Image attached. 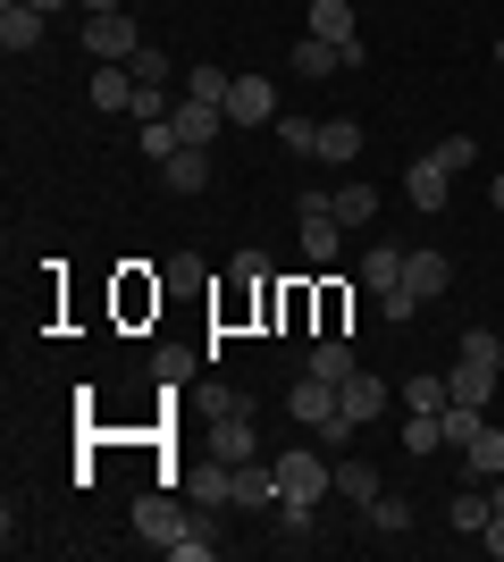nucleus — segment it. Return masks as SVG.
<instances>
[{
	"mask_svg": "<svg viewBox=\"0 0 504 562\" xmlns=\"http://www.w3.org/2000/svg\"><path fill=\"white\" fill-rule=\"evenodd\" d=\"M429 160L446 168V177H462V168L480 160V135H437V143H429Z\"/></svg>",
	"mask_w": 504,
	"mask_h": 562,
	"instance_id": "c85d7f7f",
	"label": "nucleus"
},
{
	"mask_svg": "<svg viewBox=\"0 0 504 562\" xmlns=\"http://www.w3.org/2000/svg\"><path fill=\"white\" fill-rule=\"evenodd\" d=\"M462 352L488 361V370H504V336H488V328H462Z\"/></svg>",
	"mask_w": 504,
	"mask_h": 562,
	"instance_id": "f704fd0d",
	"label": "nucleus"
},
{
	"mask_svg": "<svg viewBox=\"0 0 504 562\" xmlns=\"http://www.w3.org/2000/svg\"><path fill=\"white\" fill-rule=\"evenodd\" d=\"M76 9H85V18H93V9H126V0H76Z\"/></svg>",
	"mask_w": 504,
	"mask_h": 562,
	"instance_id": "ea45409f",
	"label": "nucleus"
},
{
	"mask_svg": "<svg viewBox=\"0 0 504 562\" xmlns=\"http://www.w3.org/2000/svg\"><path fill=\"white\" fill-rule=\"evenodd\" d=\"M480 546H488V554L504 562V513H496V520H488V529H480Z\"/></svg>",
	"mask_w": 504,
	"mask_h": 562,
	"instance_id": "4c0bfd02",
	"label": "nucleus"
},
{
	"mask_svg": "<svg viewBox=\"0 0 504 562\" xmlns=\"http://www.w3.org/2000/svg\"><path fill=\"white\" fill-rule=\"evenodd\" d=\"M287 412H294L303 428H328V420H336V386H328V378H312V370H303V378L287 386Z\"/></svg>",
	"mask_w": 504,
	"mask_h": 562,
	"instance_id": "9d476101",
	"label": "nucleus"
},
{
	"mask_svg": "<svg viewBox=\"0 0 504 562\" xmlns=\"http://www.w3.org/2000/svg\"><path fill=\"white\" fill-rule=\"evenodd\" d=\"M236 504H278V462H269V470L236 462Z\"/></svg>",
	"mask_w": 504,
	"mask_h": 562,
	"instance_id": "7c9ffc66",
	"label": "nucleus"
},
{
	"mask_svg": "<svg viewBox=\"0 0 504 562\" xmlns=\"http://www.w3.org/2000/svg\"><path fill=\"white\" fill-rule=\"evenodd\" d=\"M361 520H370L379 538H404V529H412V504H404V495H379V504H361Z\"/></svg>",
	"mask_w": 504,
	"mask_h": 562,
	"instance_id": "bb28decb",
	"label": "nucleus"
},
{
	"mask_svg": "<svg viewBox=\"0 0 504 562\" xmlns=\"http://www.w3.org/2000/svg\"><path fill=\"white\" fill-rule=\"evenodd\" d=\"M186 529H193V520H186V504H177V495H135V538H144L152 554H168Z\"/></svg>",
	"mask_w": 504,
	"mask_h": 562,
	"instance_id": "7ed1b4c3",
	"label": "nucleus"
},
{
	"mask_svg": "<svg viewBox=\"0 0 504 562\" xmlns=\"http://www.w3.org/2000/svg\"><path fill=\"white\" fill-rule=\"evenodd\" d=\"M227 126H278V85L269 76H236L227 85Z\"/></svg>",
	"mask_w": 504,
	"mask_h": 562,
	"instance_id": "39448f33",
	"label": "nucleus"
},
{
	"mask_svg": "<svg viewBox=\"0 0 504 562\" xmlns=\"http://www.w3.org/2000/svg\"><path fill=\"white\" fill-rule=\"evenodd\" d=\"M488 202H496V211H504V168H496V177H488Z\"/></svg>",
	"mask_w": 504,
	"mask_h": 562,
	"instance_id": "58836bf2",
	"label": "nucleus"
},
{
	"mask_svg": "<svg viewBox=\"0 0 504 562\" xmlns=\"http://www.w3.org/2000/svg\"><path fill=\"white\" fill-rule=\"evenodd\" d=\"M160 186L168 193H211V143H186V151L160 168Z\"/></svg>",
	"mask_w": 504,
	"mask_h": 562,
	"instance_id": "2eb2a0df",
	"label": "nucleus"
},
{
	"mask_svg": "<svg viewBox=\"0 0 504 562\" xmlns=\"http://www.w3.org/2000/svg\"><path fill=\"white\" fill-rule=\"evenodd\" d=\"M404 193L421 202V211H446V202H455V177H446V168H437L429 151H412V168H404Z\"/></svg>",
	"mask_w": 504,
	"mask_h": 562,
	"instance_id": "ddd939ff",
	"label": "nucleus"
},
{
	"mask_svg": "<svg viewBox=\"0 0 504 562\" xmlns=\"http://www.w3.org/2000/svg\"><path fill=\"white\" fill-rule=\"evenodd\" d=\"M446 520H455L462 538H480L488 520H496V495H488V487H480V479H471V487H462V495H455V504H446Z\"/></svg>",
	"mask_w": 504,
	"mask_h": 562,
	"instance_id": "6ab92c4d",
	"label": "nucleus"
},
{
	"mask_svg": "<svg viewBox=\"0 0 504 562\" xmlns=\"http://www.w3.org/2000/svg\"><path fill=\"white\" fill-rule=\"evenodd\" d=\"M404 453H446V412H404Z\"/></svg>",
	"mask_w": 504,
	"mask_h": 562,
	"instance_id": "4be33fe9",
	"label": "nucleus"
},
{
	"mask_svg": "<svg viewBox=\"0 0 504 562\" xmlns=\"http://www.w3.org/2000/svg\"><path fill=\"white\" fill-rule=\"evenodd\" d=\"M496 68H504V34H496Z\"/></svg>",
	"mask_w": 504,
	"mask_h": 562,
	"instance_id": "a19ab883",
	"label": "nucleus"
},
{
	"mask_svg": "<svg viewBox=\"0 0 504 562\" xmlns=\"http://www.w3.org/2000/svg\"><path fill=\"white\" fill-rule=\"evenodd\" d=\"M303 9H312V0H303Z\"/></svg>",
	"mask_w": 504,
	"mask_h": 562,
	"instance_id": "37998d69",
	"label": "nucleus"
},
{
	"mask_svg": "<svg viewBox=\"0 0 504 562\" xmlns=\"http://www.w3.org/2000/svg\"><path fill=\"white\" fill-rule=\"evenodd\" d=\"M379 311H387V319H395V328H404V319H421V303H412V285H395V294H379Z\"/></svg>",
	"mask_w": 504,
	"mask_h": 562,
	"instance_id": "e433bc0d",
	"label": "nucleus"
},
{
	"mask_svg": "<svg viewBox=\"0 0 504 562\" xmlns=\"http://www.w3.org/2000/svg\"><path fill=\"white\" fill-rule=\"evenodd\" d=\"M135 143H144V160H152V168H168V160H177V151H186V135H177L168 117H152V126H144V135H135Z\"/></svg>",
	"mask_w": 504,
	"mask_h": 562,
	"instance_id": "2f4dec72",
	"label": "nucleus"
},
{
	"mask_svg": "<svg viewBox=\"0 0 504 562\" xmlns=\"http://www.w3.org/2000/svg\"><path fill=\"white\" fill-rule=\"evenodd\" d=\"M126 68L144 76V85H168V76H177V68H168V50H160V43H144V50H135V59H126Z\"/></svg>",
	"mask_w": 504,
	"mask_h": 562,
	"instance_id": "72a5a7b5",
	"label": "nucleus"
},
{
	"mask_svg": "<svg viewBox=\"0 0 504 562\" xmlns=\"http://www.w3.org/2000/svg\"><path fill=\"white\" fill-rule=\"evenodd\" d=\"M135 50H144V34H135L126 9H93L85 18V59H135Z\"/></svg>",
	"mask_w": 504,
	"mask_h": 562,
	"instance_id": "20e7f679",
	"label": "nucleus"
},
{
	"mask_svg": "<svg viewBox=\"0 0 504 562\" xmlns=\"http://www.w3.org/2000/svg\"><path fill=\"white\" fill-rule=\"evenodd\" d=\"M85 93H93V110L126 117V110H135V68H126V59H93V76H85Z\"/></svg>",
	"mask_w": 504,
	"mask_h": 562,
	"instance_id": "423d86ee",
	"label": "nucleus"
},
{
	"mask_svg": "<svg viewBox=\"0 0 504 562\" xmlns=\"http://www.w3.org/2000/svg\"><path fill=\"white\" fill-rule=\"evenodd\" d=\"M320 160H336V168L361 160V126L354 117H320Z\"/></svg>",
	"mask_w": 504,
	"mask_h": 562,
	"instance_id": "aec40b11",
	"label": "nucleus"
},
{
	"mask_svg": "<svg viewBox=\"0 0 504 562\" xmlns=\"http://www.w3.org/2000/svg\"><path fill=\"white\" fill-rule=\"evenodd\" d=\"M404 285H412V303H437V294L455 285V260L421 244V252H404Z\"/></svg>",
	"mask_w": 504,
	"mask_h": 562,
	"instance_id": "6e6552de",
	"label": "nucleus"
},
{
	"mask_svg": "<svg viewBox=\"0 0 504 562\" xmlns=\"http://www.w3.org/2000/svg\"><path fill=\"white\" fill-rule=\"evenodd\" d=\"M336 495L361 513V504H379V495H387V479H379L370 462H336Z\"/></svg>",
	"mask_w": 504,
	"mask_h": 562,
	"instance_id": "412c9836",
	"label": "nucleus"
},
{
	"mask_svg": "<svg viewBox=\"0 0 504 562\" xmlns=\"http://www.w3.org/2000/svg\"><path fill=\"white\" fill-rule=\"evenodd\" d=\"M168 554H177V562H211V554H219V538H211V529H186V538L168 546Z\"/></svg>",
	"mask_w": 504,
	"mask_h": 562,
	"instance_id": "c9c22d12",
	"label": "nucleus"
},
{
	"mask_svg": "<svg viewBox=\"0 0 504 562\" xmlns=\"http://www.w3.org/2000/svg\"><path fill=\"white\" fill-rule=\"evenodd\" d=\"M320 495H336L328 453H278V504H320Z\"/></svg>",
	"mask_w": 504,
	"mask_h": 562,
	"instance_id": "f03ea898",
	"label": "nucleus"
},
{
	"mask_svg": "<svg viewBox=\"0 0 504 562\" xmlns=\"http://www.w3.org/2000/svg\"><path fill=\"white\" fill-rule=\"evenodd\" d=\"M211 453H219V462H253V453H261L253 412H219V420H211Z\"/></svg>",
	"mask_w": 504,
	"mask_h": 562,
	"instance_id": "4468645a",
	"label": "nucleus"
},
{
	"mask_svg": "<svg viewBox=\"0 0 504 562\" xmlns=\"http://www.w3.org/2000/svg\"><path fill=\"white\" fill-rule=\"evenodd\" d=\"M336 68H354L336 43H320V34H303V43H294V76H336Z\"/></svg>",
	"mask_w": 504,
	"mask_h": 562,
	"instance_id": "393cba45",
	"label": "nucleus"
},
{
	"mask_svg": "<svg viewBox=\"0 0 504 562\" xmlns=\"http://www.w3.org/2000/svg\"><path fill=\"white\" fill-rule=\"evenodd\" d=\"M395 403H404V412H446L455 395H446V378H437V370H421V378H412V386H404Z\"/></svg>",
	"mask_w": 504,
	"mask_h": 562,
	"instance_id": "c756f323",
	"label": "nucleus"
},
{
	"mask_svg": "<svg viewBox=\"0 0 504 562\" xmlns=\"http://www.w3.org/2000/svg\"><path fill=\"white\" fill-rule=\"evenodd\" d=\"M186 504H236V462L202 453V462L186 470Z\"/></svg>",
	"mask_w": 504,
	"mask_h": 562,
	"instance_id": "1a4fd4ad",
	"label": "nucleus"
},
{
	"mask_svg": "<svg viewBox=\"0 0 504 562\" xmlns=\"http://www.w3.org/2000/svg\"><path fill=\"white\" fill-rule=\"evenodd\" d=\"M462 479H504V428H480V437H471V446H462Z\"/></svg>",
	"mask_w": 504,
	"mask_h": 562,
	"instance_id": "a211bd4d",
	"label": "nucleus"
},
{
	"mask_svg": "<svg viewBox=\"0 0 504 562\" xmlns=\"http://www.w3.org/2000/svg\"><path fill=\"white\" fill-rule=\"evenodd\" d=\"M496 378H504V370H488V361H471V352H462L455 370H446V395H455V403H480V412H488V395H496Z\"/></svg>",
	"mask_w": 504,
	"mask_h": 562,
	"instance_id": "dca6fc26",
	"label": "nucleus"
},
{
	"mask_svg": "<svg viewBox=\"0 0 504 562\" xmlns=\"http://www.w3.org/2000/svg\"><path fill=\"white\" fill-rule=\"evenodd\" d=\"M496 160H504V135H496Z\"/></svg>",
	"mask_w": 504,
	"mask_h": 562,
	"instance_id": "79ce46f5",
	"label": "nucleus"
},
{
	"mask_svg": "<svg viewBox=\"0 0 504 562\" xmlns=\"http://www.w3.org/2000/svg\"><path fill=\"white\" fill-rule=\"evenodd\" d=\"M480 428H488V412H480V403H446V453H462L471 437H480Z\"/></svg>",
	"mask_w": 504,
	"mask_h": 562,
	"instance_id": "cd10ccee",
	"label": "nucleus"
},
{
	"mask_svg": "<svg viewBox=\"0 0 504 562\" xmlns=\"http://www.w3.org/2000/svg\"><path fill=\"white\" fill-rule=\"evenodd\" d=\"M361 361H354V345H345V336H320L312 345V378H328V386H345V378H354Z\"/></svg>",
	"mask_w": 504,
	"mask_h": 562,
	"instance_id": "5701e85b",
	"label": "nucleus"
},
{
	"mask_svg": "<svg viewBox=\"0 0 504 562\" xmlns=\"http://www.w3.org/2000/svg\"><path fill=\"white\" fill-rule=\"evenodd\" d=\"M43 9H25V0H0V50L9 59H25V50H43Z\"/></svg>",
	"mask_w": 504,
	"mask_h": 562,
	"instance_id": "0eeeda50",
	"label": "nucleus"
},
{
	"mask_svg": "<svg viewBox=\"0 0 504 562\" xmlns=\"http://www.w3.org/2000/svg\"><path fill=\"white\" fill-rule=\"evenodd\" d=\"M269 135H278V143H287V151H294V160H320V117H278V126H269Z\"/></svg>",
	"mask_w": 504,
	"mask_h": 562,
	"instance_id": "a878e982",
	"label": "nucleus"
},
{
	"mask_svg": "<svg viewBox=\"0 0 504 562\" xmlns=\"http://www.w3.org/2000/svg\"><path fill=\"white\" fill-rule=\"evenodd\" d=\"M387 412H395V386H387L379 370H354L345 386H336V420L320 428V437H328V446H354V428L387 420Z\"/></svg>",
	"mask_w": 504,
	"mask_h": 562,
	"instance_id": "f257e3e1",
	"label": "nucleus"
},
{
	"mask_svg": "<svg viewBox=\"0 0 504 562\" xmlns=\"http://www.w3.org/2000/svg\"><path fill=\"white\" fill-rule=\"evenodd\" d=\"M168 126H177L186 143H219V126H227V101H193V93H177Z\"/></svg>",
	"mask_w": 504,
	"mask_h": 562,
	"instance_id": "9b49d317",
	"label": "nucleus"
},
{
	"mask_svg": "<svg viewBox=\"0 0 504 562\" xmlns=\"http://www.w3.org/2000/svg\"><path fill=\"white\" fill-rule=\"evenodd\" d=\"M303 218V260H336L345 252V218L336 211H294Z\"/></svg>",
	"mask_w": 504,
	"mask_h": 562,
	"instance_id": "f3484780",
	"label": "nucleus"
},
{
	"mask_svg": "<svg viewBox=\"0 0 504 562\" xmlns=\"http://www.w3.org/2000/svg\"><path fill=\"white\" fill-rule=\"evenodd\" d=\"M354 278H361V294H370V303H379V294H395V285H404V244H370Z\"/></svg>",
	"mask_w": 504,
	"mask_h": 562,
	"instance_id": "f8f14e48",
	"label": "nucleus"
},
{
	"mask_svg": "<svg viewBox=\"0 0 504 562\" xmlns=\"http://www.w3.org/2000/svg\"><path fill=\"white\" fill-rule=\"evenodd\" d=\"M227 85H236L227 68H186V93L193 101H227Z\"/></svg>",
	"mask_w": 504,
	"mask_h": 562,
	"instance_id": "473e14b6",
	"label": "nucleus"
},
{
	"mask_svg": "<svg viewBox=\"0 0 504 562\" xmlns=\"http://www.w3.org/2000/svg\"><path fill=\"white\" fill-rule=\"evenodd\" d=\"M328 211L345 218V227H370V218H379V193L354 177V186H336V193H328Z\"/></svg>",
	"mask_w": 504,
	"mask_h": 562,
	"instance_id": "b1692460",
	"label": "nucleus"
}]
</instances>
